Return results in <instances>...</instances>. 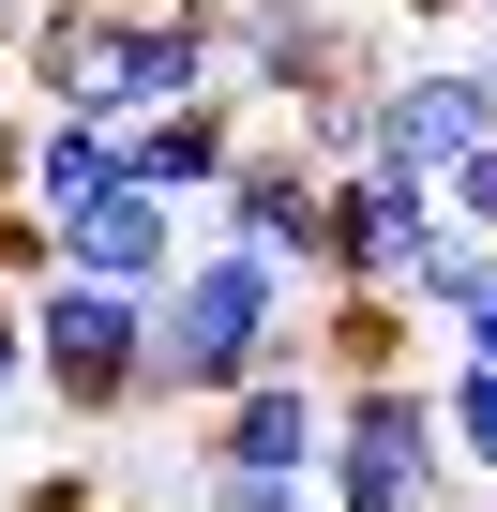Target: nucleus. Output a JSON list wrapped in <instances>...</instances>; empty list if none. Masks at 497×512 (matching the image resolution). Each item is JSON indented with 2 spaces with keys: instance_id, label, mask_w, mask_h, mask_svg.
I'll return each instance as SVG.
<instances>
[{
  "instance_id": "1",
  "label": "nucleus",
  "mask_w": 497,
  "mask_h": 512,
  "mask_svg": "<svg viewBox=\"0 0 497 512\" xmlns=\"http://www.w3.org/2000/svg\"><path fill=\"white\" fill-rule=\"evenodd\" d=\"M272 362H302V272H272L226 226L181 241V272L151 287V332H136V407H211Z\"/></svg>"
},
{
  "instance_id": "2",
  "label": "nucleus",
  "mask_w": 497,
  "mask_h": 512,
  "mask_svg": "<svg viewBox=\"0 0 497 512\" xmlns=\"http://www.w3.org/2000/svg\"><path fill=\"white\" fill-rule=\"evenodd\" d=\"M317 512H452V437H437V377H422V362L332 392Z\"/></svg>"
},
{
  "instance_id": "3",
  "label": "nucleus",
  "mask_w": 497,
  "mask_h": 512,
  "mask_svg": "<svg viewBox=\"0 0 497 512\" xmlns=\"http://www.w3.org/2000/svg\"><path fill=\"white\" fill-rule=\"evenodd\" d=\"M136 332H151V287H106V272H61L31 287V392L61 422H121L136 407Z\"/></svg>"
},
{
  "instance_id": "4",
  "label": "nucleus",
  "mask_w": 497,
  "mask_h": 512,
  "mask_svg": "<svg viewBox=\"0 0 497 512\" xmlns=\"http://www.w3.org/2000/svg\"><path fill=\"white\" fill-rule=\"evenodd\" d=\"M196 211H211L226 241H257L272 272H302V287L332 272V166H317L287 121H257V136H241V151H226V181H211Z\"/></svg>"
},
{
  "instance_id": "5",
  "label": "nucleus",
  "mask_w": 497,
  "mask_h": 512,
  "mask_svg": "<svg viewBox=\"0 0 497 512\" xmlns=\"http://www.w3.org/2000/svg\"><path fill=\"white\" fill-rule=\"evenodd\" d=\"M226 91L241 106H287V91H317V76H347L362 61V16L347 0H226Z\"/></svg>"
},
{
  "instance_id": "6",
  "label": "nucleus",
  "mask_w": 497,
  "mask_h": 512,
  "mask_svg": "<svg viewBox=\"0 0 497 512\" xmlns=\"http://www.w3.org/2000/svg\"><path fill=\"white\" fill-rule=\"evenodd\" d=\"M362 91H377V166H422V181H437L452 151L497 136V76H482V61H437V46H422V61H377Z\"/></svg>"
},
{
  "instance_id": "7",
  "label": "nucleus",
  "mask_w": 497,
  "mask_h": 512,
  "mask_svg": "<svg viewBox=\"0 0 497 512\" xmlns=\"http://www.w3.org/2000/svg\"><path fill=\"white\" fill-rule=\"evenodd\" d=\"M437 241V181L422 166H332V272L317 287H407Z\"/></svg>"
},
{
  "instance_id": "8",
  "label": "nucleus",
  "mask_w": 497,
  "mask_h": 512,
  "mask_svg": "<svg viewBox=\"0 0 497 512\" xmlns=\"http://www.w3.org/2000/svg\"><path fill=\"white\" fill-rule=\"evenodd\" d=\"M181 241H196L181 196H151L136 166H106V181L61 211V256H76V272H106V287H166V272H181Z\"/></svg>"
},
{
  "instance_id": "9",
  "label": "nucleus",
  "mask_w": 497,
  "mask_h": 512,
  "mask_svg": "<svg viewBox=\"0 0 497 512\" xmlns=\"http://www.w3.org/2000/svg\"><path fill=\"white\" fill-rule=\"evenodd\" d=\"M241 136H257V106H241V91H196V106L121 121V166H136L151 196H181V211H196V196L226 181V151H241Z\"/></svg>"
},
{
  "instance_id": "10",
  "label": "nucleus",
  "mask_w": 497,
  "mask_h": 512,
  "mask_svg": "<svg viewBox=\"0 0 497 512\" xmlns=\"http://www.w3.org/2000/svg\"><path fill=\"white\" fill-rule=\"evenodd\" d=\"M437 437H452V482L497 497V362H452L437 347Z\"/></svg>"
},
{
  "instance_id": "11",
  "label": "nucleus",
  "mask_w": 497,
  "mask_h": 512,
  "mask_svg": "<svg viewBox=\"0 0 497 512\" xmlns=\"http://www.w3.org/2000/svg\"><path fill=\"white\" fill-rule=\"evenodd\" d=\"M181 512H317L302 467H181Z\"/></svg>"
},
{
  "instance_id": "12",
  "label": "nucleus",
  "mask_w": 497,
  "mask_h": 512,
  "mask_svg": "<svg viewBox=\"0 0 497 512\" xmlns=\"http://www.w3.org/2000/svg\"><path fill=\"white\" fill-rule=\"evenodd\" d=\"M46 272H61V211L0 196V287H46Z\"/></svg>"
},
{
  "instance_id": "13",
  "label": "nucleus",
  "mask_w": 497,
  "mask_h": 512,
  "mask_svg": "<svg viewBox=\"0 0 497 512\" xmlns=\"http://www.w3.org/2000/svg\"><path fill=\"white\" fill-rule=\"evenodd\" d=\"M437 211H452V226H482V241H497V136H482V151H452V166H437Z\"/></svg>"
},
{
  "instance_id": "14",
  "label": "nucleus",
  "mask_w": 497,
  "mask_h": 512,
  "mask_svg": "<svg viewBox=\"0 0 497 512\" xmlns=\"http://www.w3.org/2000/svg\"><path fill=\"white\" fill-rule=\"evenodd\" d=\"M0 512H106V482H91V467H16Z\"/></svg>"
},
{
  "instance_id": "15",
  "label": "nucleus",
  "mask_w": 497,
  "mask_h": 512,
  "mask_svg": "<svg viewBox=\"0 0 497 512\" xmlns=\"http://www.w3.org/2000/svg\"><path fill=\"white\" fill-rule=\"evenodd\" d=\"M437 347H452V362H497V272H482V287L437 317Z\"/></svg>"
},
{
  "instance_id": "16",
  "label": "nucleus",
  "mask_w": 497,
  "mask_h": 512,
  "mask_svg": "<svg viewBox=\"0 0 497 512\" xmlns=\"http://www.w3.org/2000/svg\"><path fill=\"white\" fill-rule=\"evenodd\" d=\"M0 407H31V287H0Z\"/></svg>"
},
{
  "instance_id": "17",
  "label": "nucleus",
  "mask_w": 497,
  "mask_h": 512,
  "mask_svg": "<svg viewBox=\"0 0 497 512\" xmlns=\"http://www.w3.org/2000/svg\"><path fill=\"white\" fill-rule=\"evenodd\" d=\"M392 16H407V31H437V16H482V0H392Z\"/></svg>"
},
{
  "instance_id": "18",
  "label": "nucleus",
  "mask_w": 497,
  "mask_h": 512,
  "mask_svg": "<svg viewBox=\"0 0 497 512\" xmlns=\"http://www.w3.org/2000/svg\"><path fill=\"white\" fill-rule=\"evenodd\" d=\"M0 106H16V61H0Z\"/></svg>"
},
{
  "instance_id": "19",
  "label": "nucleus",
  "mask_w": 497,
  "mask_h": 512,
  "mask_svg": "<svg viewBox=\"0 0 497 512\" xmlns=\"http://www.w3.org/2000/svg\"><path fill=\"white\" fill-rule=\"evenodd\" d=\"M181 16H226V0H181Z\"/></svg>"
},
{
  "instance_id": "20",
  "label": "nucleus",
  "mask_w": 497,
  "mask_h": 512,
  "mask_svg": "<svg viewBox=\"0 0 497 512\" xmlns=\"http://www.w3.org/2000/svg\"><path fill=\"white\" fill-rule=\"evenodd\" d=\"M0 16H16V0H0Z\"/></svg>"
},
{
  "instance_id": "21",
  "label": "nucleus",
  "mask_w": 497,
  "mask_h": 512,
  "mask_svg": "<svg viewBox=\"0 0 497 512\" xmlns=\"http://www.w3.org/2000/svg\"><path fill=\"white\" fill-rule=\"evenodd\" d=\"M482 76H497V61H482Z\"/></svg>"
},
{
  "instance_id": "22",
  "label": "nucleus",
  "mask_w": 497,
  "mask_h": 512,
  "mask_svg": "<svg viewBox=\"0 0 497 512\" xmlns=\"http://www.w3.org/2000/svg\"><path fill=\"white\" fill-rule=\"evenodd\" d=\"M482 512H497V497H482Z\"/></svg>"
}]
</instances>
